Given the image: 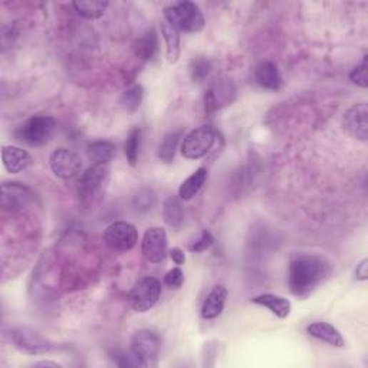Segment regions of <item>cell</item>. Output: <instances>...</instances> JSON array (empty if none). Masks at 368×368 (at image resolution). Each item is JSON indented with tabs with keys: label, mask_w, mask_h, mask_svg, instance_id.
I'll list each match as a JSON object with an SVG mask.
<instances>
[{
	"label": "cell",
	"mask_w": 368,
	"mask_h": 368,
	"mask_svg": "<svg viewBox=\"0 0 368 368\" xmlns=\"http://www.w3.org/2000/svg\"><path fill=\"white\" fill-rule=\"evenodd\" d=\"M331 273L329 262L320 255H298L291 260L288 284L292 295L307 300Z\"/></svg>",
	"instance_id": "cell-1"
},
{
	"label": "cell",
	"mask_w": 368,
	"mask_h": 368,
	"mask_svg": "<svg viewBox=\"0 0 368 368\" xmlns=\"http://www.w3.org/2000/svg\"><path fill=\"white\" fill-rule=\"evenodd\" d=\"M110 181V164H92L81 177L79 200L82 208L91 209L101 202Z\"/></svg>",
	"instance_id": "cell-2"
},
{
	"label": "cell",
	"mask_w": 368,
	"mask_h": 368,
	"mask_svg": "<svg viewBox=\"0 0 368 368\" xmlns=\"http://www.w3.org/2000/svg\"><path fill=\"white\" fill-rule=\"evenodd\" d=\"M164 21L177 31L188 34H199L205 29L206 25L202 9L193 2H180L167 6L164 9Z\"/></svg>",
	"instance_id": "cell-3"
},
{
	"label": "cell",
	"mask_w": 368,
	"mask_h": 368,
	"mask_svg": "<svg viewBox=\"0 0 368 368\" xmlns=\"http://www.w3.org/2000/svg\"><path fill=\"white\" fill-rule=\"evenodd\" d=\"M56 130V120L46 116L29 118L16 131V138L31 147H41L51 141Z\"/></svg>",
	"instance_id": "cell-4"
},
{
	"label": "cell",
	"mask_w": 368,
	"mask_h": 368,
	"mask_svg": "<svg viewBox=\"0 0 368 368\" xmlns=\"http://www.w3.org/2000/svg\"><path fill=\"white\" fill-rule=\"evenodd\" d=\"M161 349V339L157 332L140 329L133 335L131 354L140 367L155 365Z\"/></svg>",
	"instance_id": "cell-5"
},
{
	"label": "cell",
	"mask_w": 368,
	"mask_h": 368,
	"mask_svg": "<svg viewBox=\"0 0 368 368\" xmlns=\"http://www.w3.org/2000/svg\"><path fill=\"white\" fill-rule=\"evenodd\" d=\"M216 131L210 126H202L192 130L181 143V154L188 160L205 157L216 143Z\"/></svg>",
	"instance_id": "cell-6"
},
{
	"label": "cell",
	"mask_w": 368,
	"mask_h": 368,
	"mask_svg": "<svg viewBox=\"0 0 368 368\" xmlns=\"http://www.w3.org/2000/svg\"><path fill=\"white\" fill-rule=\"evenodd\" d=\"M161 295V282L153 276L138 280L131 292H130V304L137 312H147L155 307Z\"/></svg>",
	"instance_id": "cell-7"
},
{
	"label": "cell",
	"mask_w": 368,
	"mask_h": 368,
	"mask_svg": "<svg viewBox=\"0 0 368 368\" xmlns=\"http://www.w3.org/2000/svg\"><path fill=\"white\" fill-rule=\"evenodd\" d=\"M15 348L26 355H44L55 349V344L31 328H18L11 332Z\"/></svg>",
	"instance_id": "cell-8"
},
{
	"label": "cell",
	"mask_w": 368,
	"mask_h": 368,
	"mask_svg": "<svg viewBox=\"0 0 368 368\" xmlns=\"http://www.w3.org/2000/svg\"><path fill=\"white\" fill-rule=\"evenodd\" d=\"M106 245L116 252H128L138 242V232L134 225L127 222H114L104 230Z\"/></svg>",
	"instance_id": "cell-9"
},
{
	"label": "cell",
	"mask_w": 368,
	"mask_h": 368,
	"mask_svg": "<svg viewBox=\"0 0 368 368\" xmlns=\"http://www.w3.org/2000/svg\"><path fill=\"white\" fill-rule=\"evenodd\" d=\"M167 233L161 228H150L145 230L141 242V253L150 263H161L167 256Z\"/></svg>",
	"instance_id": "cell-10"
},
{
	"label": "cell",
	"mask_w": 368,
	"mask_h": 368,
	"mask_svg": "<svg viewBox=\"0 0 368 368\" xmlns=\"http://www.w3.org/2000/svg\"><path fill=\"white\" fill-rule=\"evenodd\" d=\"M52 173L63 180L72 178L81 173L82 161L76 153L68 148H56L49 157Z\"/></svg>",
	"instance_id": "cell-11"
},
{
	"label": "cell",
	"mask_w": 368,
	"mask_h": 368,
	"mask_svg": "<svg viewBox=\"0 0 368 368\" xmlns=\"http://www.w3.org/2000/svg\"><path fill=\"white\" fill-rule=\"evenodd\" d=\"M344 130L355 140L367 141L368 138V108L365 103H359L348 108L342 116Z\"/></svg>",
	"instance_id": "cell-12"
},
{
	"label": "cell",
	"mask_w": 368,
	"mask_h": 368,
	"mask_svg": "<svg viewBox=\"0 0 368 368\" xmlns=\"http://www.w3.org/2000/svg\"><path fill=\"white\" fill-rule=\"evenodd\" d=\"M235 97H236V88L232 81L229 79L216 81L206 92V97H205L206 113L212 114L218 110H222L223 107L232 104L235 101Z\"/></svg>",
	"instance_id": "cell-13"
},
{
	"label": "cell",
	"mask_w": 368,
	"mask_h": 368,
	"mask_svg": "<svg viewBox=\"0 0 368 368\" xmlns=\"http://www.w3.org/2000/svg\"><path fill=\"white\" fill-rule=\"evenodd\" d=\"M32 192L19 183L2 184V206L9 210H21L32 200Z\"/></svg>",
	"instance_id": "cell-14"
},
{
	"label": "cell",
	"mask_w": 368,
	"mask_h": 368,
	"mask_svg": "<svg viewBox=\"0 0 368 368\" xmlns=\"http://www.w3.org/2000/svg\"><path fill=\"white\" fill-rule=\"evenodd\" d=\"M255 81L259 86H262L265 89H270V91H278L284 83V79H282L278 65L270 61L260 62L256 66Z\"/></svg>",
	"instance_id": "cell-15"
},
{
	"label": "cell",
	"mask_w": 368,
	"mask_h": 368,
	"mask_svg": "<svg viewBox=\"0 0 368 368\" xmlns=\"http://www.w3.org/2000/svg\"><path fill=\"white\" fill-rule=\"evenodd\" d=\"M2 160L5 168L12 174L22 173L32 164L31 154L26 150L15 145H4Z\"/></svg>",
	"instance_id": "cell-16"
},
{
	"label": "cell",
	"mask_w": 368,
	"mask_h": 368,
	"mask_svg": "<svg viewBox=\"0 0 368 368\" xmlns=\"http://www.w3.org/2000/svg\"><path fill=\"white\" fill-rule=\"evenodd\" d=\"M228 295H229V292H228L226 287H223V285L215 287L202 304V310H200L202 317L205 320H215L219 315H222L225 305H226Z\"/></svg>",
	"instance_id": "cell-17"
},
{
	"label": "cell",
	"mask_w": 368,
	"mask_h": 368,
	"mask_svg": "<svg viewBox=\"0 0 368 368\" xmlns=\"http://www.w3.org/2000/svg\"><path fill=\"white\" fill-rule=\"evenodd\" d=\"M252 304L267 308L273 315H276L281 320L288 318L291 314V308H292L290 300H287L281 295H275V294L257 295V297L252 298Z\"/></svg>",
	"instance_id": "cell-18"
},
{
	"label": "cell",
	"mask_w": 368,
	"mask_h": 368,
	"mask_svg": "<svg viewBox=\"0 0 368 368\" xmlns=\"http://www.w3.org/2000/svg\"><path fill=\"white\" fill-rule=\"evenodd\" d=\"M307 332L311 337H314L322 342H327L328 345H332L335 348L345 347V339H344L342 334L334 325H331L328 322H314L307 327Z\"/></svg>",
	"instance_id": "cell-19"
},
{
	"label": "cell",
	"mask_w": 368,
	"mask_h": 368,
	"mask_svg": "<svg viewBox=\"0 0 368 368\" xmlns=\"http://www.w3.org/2000/svg\"><path fill=\"white\" fill-rule=\"evenodd\" d=\"M117 154V147L110 141L91 143L86 148V155L92 164H110Z\"/></svg>",
	"instance_id": "cell-20"
},
{
	"label": "cell",
	"mask_w": 368,
	"mask_h": 368,
	"mask_svg": "<svg viewBox=\"0 0 368 368\" xmlns=\"http://www.w3.org/2000/svg\"><path fill=\"white\" fill-rule=\"evenodd\" d=\"M208 178V170L206 168H199L196 170L190 177H188L181 183V186L178 189V196L181 200H192L203 188V184L206 183Z\"/></svg>",
	"instance_id": "cell-21"
},
{
	"label": "cell",
	"mask_w": 368,
	"mask_h": 368,
	"mask_svg": "<svg viewBox=\"0 0 368 368\" xmlns=\"http://www.w3.org/2000/svg\"><path fill=\"white\" fill-rule=\"evenodd\" d=\"M72 6L82 18L96 21L104 15L108 8V2L106 0H79V2H73Z\"/></svg>",
	"instance_id": "cell-22"
},
{
	"label": "cell",
	"mask_w": 368,
	"mask_h": 368,
	"mask_svg": "<svg viewBox=\"0 0 368 368\" xmlns=\"http://www.w3.org/2000/svg\"><path fill=\"white\" fill-rule=\"evenodd\" d=\"M160 29H161V35L165 41L167 61L170 63H175L180 58V35H178V31L175 28H173L165 21H161Z\"/></svg>",
	"instance_id": "cell-23"
},
{
	"label": "cell",
	"mask_w": 368,
	"mask_h": 368,
	"mask_svg": "<svg viewBox=\"0 0 368 368\" xmlns=\"http://www.w3.org/2000/svg\"><path fill=\"white\" fill-rule=\"evenodd\" d=\"M158 51V35L155 29L147 31L136 44V53L144 61H150L155 56Z\"/></svg>",
	"instance_id": "cell-24"
},
{
	"label": "cell",
	"mask_w": 368,
	"mask_h": 368,
	"mask_svg": "<svg viewBox=\"0 0 368 368\" xmlns=\"http://www.w3.org/2000/svg\"><path fill=\"white\" fill-rule=\"evenodd\" d=\"M163 216L165 223L173 228L178 229L183 223V208L177 198H168L163 206Z\"/></svg>",
	"instance_id": "cell-25"
},
{
	"label": "cell",
	"mask_w": 368,
	"mask_h": 368,
	"mask_svg": "<svg viewBox=\"0 0 368 368\" xmlns=\"http://www.w3.org/2000/svg\"><path fill=\"white\" fill-rule=\"evenodd\" d=\"M180 138H181V131H171V133L165 134V137L160 143L158 151H157V155L161 161L171 163L174 160Z\"/></svg>",
	"instance_id": "cell-26"
},
{
	"label": "cell",
	"mask_w": 368,
	"mask_h": 368,
	"mask_svg": "<svg viewBox=\"0 0 368 368\" xmlns=\"http://www.w3.org/2000/svg\"><path fill=\"white\" fill-rule=\"evenodd\" d=\"M120 103L126 111L128 113L137 111L143 103V86L141 85L130 86L123 94Z\"/></svg>",
	"instance_id": "cell-27"
},
{
	"label": "cell",
	"mask_w": 368,
	"mask_h": 368,
	"mask_svg": "<svg viewBox=\"0 0 368 368\" xmlns=\"http://www.w3.org/2000/svg\"><path fill=\"white\" fill-rule=\"evenodd\" d=\"M212 71V62L205 56H198L190 62L189 72L195 82H203Z\"/></svg>",
	"instance_id": "cell-28"
},
{
	"label": "cell",
	"mask_w": 368,
	"mask_h": 368,
	"mask_svg": "<svg viewBox=\"0 0 368 368\" xmlns=\"http://www.w3.org/2000/svg\"><path fill=\"white\" fill-rule=\"evenodd\" d=\"M140 138H141V130L138 127H134L130 134L128 138L126 141V155L127 160L130 163V165H136L138 161V148H140Z\"/></svg>",
	"instance_id": "cell-29"
},
{
	"label": "cell",
	"mask_w": 368,
	"mask_h": 368,
	"mask_svg": "<svg viewBox=\"0 0 368 368\" xmlns=\"http://www.w3.org/2000/svg\"><path fill=\"white\" fill-rule=\"evenodd\" d=\"M183 282H184V273L180 267H173L164 276V285L170 290L181 288Z\"/></svg>",
	"instance_id": "cell-30"
},
{
	"label": "cell",
	"mask_w": 368,
	"mask_h": 368,
	"mask_svg": "<svg viewBox=\"0 0 368 368\" xmlns=\"http://www.w3.org/2000/svg\"><path fill=\"white\" fill-rule=\"evenodd\" d=\"M349 79H351L355 85H358V86H361V88H367V85H368V79H367V56H364L361 65L355 66V68L351 71Z\"/></svg>",
	"instance_id": "cell-31"
},
{
	"label": "cell",
	"mask_w": 368,
	"mask_h": 368,
	"mask_svg": "<svg viewBox=\"0 0 368 368\" xmlns=\"http://www.w3.org/2000/svg\"><path fill=\"white\" fill-rule=\"evenodd\" d=\"M213 242H215V239H213L212 233L208 232V230H203L202 235H200V237H199L198 240H195V242L189 246V249H190V252H193V253H200V252L208 250V249L213 245Z\"/></svg>",
	"instance_id": "cell-32"
},
{
	"label": "cell",
	"mask_w": 368,
	"mask_h": 368,
	"mask_svg": "<svg viewBox=\"0 0 368 368\" xmlns=\"http://www.w3.org/2000/svg\"><path fill=\"white\" fill-rule=\"evenodd\" d=\"M355 280L357 281H367L368 280V260L362 259L355 269Z\"/></svg>",
	"instance_id": "cell-33"
},
{
	"label": "cell",
	"mask_w": 368,
	"mask_h": 368,
	"mask_svg": "<svg viewBox=\"0 0 368 368\" xmlns=\"http://www.w3.org/2000/svg\"><path fill=\"white\" fill-rule=\"evenodd\" d=\"M170 257L173 259V262L175 265H183L184 262H186V255H184V252L180 249V247H173L170 250Z\"/></svg>",
	"instance_id": "cell-34"
},
{
	"label": "cell",
	"mask_w": 368,
	"mask_h": 368,
	"mask_svg": "<svg viewBox=\"0 0 368 368\" xmlns=\"http://www.w3.org/2000/svg\"><path fill=\"white\" fill-rule=\"evenodd\" d=\"M35 367H61L58 362H51V361H41V362H36Z\"/></svg>",
	"instance_id": "cell-35"
}]
</instances>
